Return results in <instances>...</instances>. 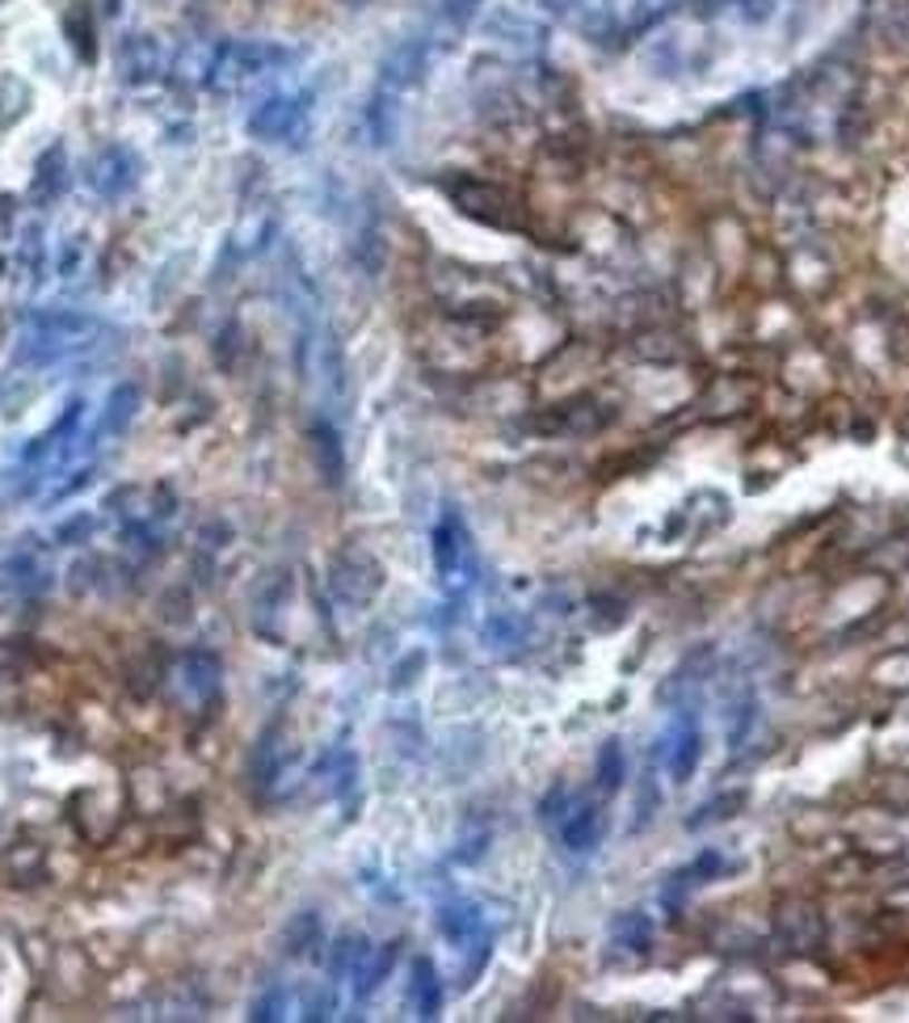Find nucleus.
<instances>
[{
  "mask_svg": "<svg viewBox=\"0 0 909 1023\" xmlns=\"http://www.w3.org/2000/svg\"><path fill=\"white\" fill-rule=\"evenodd\" d=\"M97 333L101 324L89 316V312H76V308H42L30 316L26 324V338H21L13 362L18 367H56V362H68L85 350L97 345Z\"/></svg>",
  "mask_w": 909,
  "mask_h": 1023,
  "instance_id": "nucleus-1",
  "label": "nucleus"
},
{
  "mask_svg": "<svg viewBox=\"0 0 909 1023\" xmlns=\"http://www.w3.org/2000/svg\"><path fill=\"white\" fill-rule=\"evenodd\" d=\"M286 64H295L291 47L278 42H219L207 59V89L219 97L245 94L248 85H257L265 76L283 72Z\"/></svg>",
  "mask_w": 909,
  "mask_h": 1023,
  "instance_id": "nucleus-2",
  "label": "nucleus"
},
{
  "mask_svg": "<svg viewBox=\"0 0 909 1023\" xmlns=\"http://www.w3.org/2000/svg\"><path fill=\"white\" fill-rule=\"evenodd\" d=\"M434 568L442 590L459 598L468 594L476 582V548H472V530L454 510H442L434 527Z\"/></svg>",
  "mask_w": 909,
  "mask_h": 1023,
  "instance_id": "nucleus-3",
  "label": "nucleus"
},
{
  "mask_svg": "<svg viewBox=\"0 0 909 1023\" xmlns=\"http://www.w3.org/2000/svg\"><path fill=\"white\" fill-rule=\"evenodd\" d=\"M307 118H312V94L295 89V94H265L248 110L245 127L262 144H295L307 131Z\"/></svg>",
  "mask_w": 909,
  "mask_h": 1023,
  "instance_id": "nucleus-4",
  "label": "nucleus"
},
{
  "mask_svg": "<svg viewBox=\"0 0 909 1023\" xmlns=\"http://www.w3.org/2000/svg\"><path fill=\"white\" fill-rule=\"evenodd\" d=\"M114 68H118L123 85L144 89V85H156L169 76V51L152 30H127L114 47Z\"/></svg>",
  "mask_w": 909,
  "mask_h": 1023,
  "instance_id": "nucleus-5",
  "label": "nucleus"
},
{
  "mask_svg": "<svg viewBox=\"0 0 909 1023\" xmlns=\"http://www.w3.org/2000/svg\"><path fill=\"white\" fill-rule=\"evenodd\" d=\"M657 762L665 767L669 783H691V776L700 771V758H703V729H700V717L695 712H674L669 729L662 733L657 741Z\"/></svg>",
  "mask_w": 909,
  "mask_h": 1023,
  "instance_id": "nucleus-6",
  "label": "nucleus"
},
{
  "mask_svg": "<svg viewBox=\"0 0 909 1023\" xmlns=\"http://www.w3.org/2000/svg\"><path fill=\"white\" fill-rule=\"evenodd\" d=\"M139 182H144V160L127 144H106L89 160V189H94L97 198H106V203H118V198L135 194Z\"/></svg>",
  "mask_w": 909,
  "mask_h": 1023,
  "instance_id": "nucleus-7",
  "label": "nucleus"
},
{
  "mask_svg": "<svg viewBox=\"0 0 909 1023\" xmlns=\"http://www.w3.org/2000/svg\"><path fill=\"white\" fill-rule=\"evenodd\" d=\"M442 189H447V198H451L454 207L463 211V215H472V220H480V224L514 227V203L501 186L480 182V177H451V182H442Z\"/></svg>",
  "mask_w": 909,
  "mask_h": 1023,
  "instance_id": "nucleus-8",
  "label": "nucleus"
},
{
  "mask_svg": "<svg viewBox=\"0 0 909 1023\" xmlns=\"http://www.w3.org/2000/svg\"><path fill=\"white\" fill-rule=\"evenodd\" d=\"M329 586L338 594L341 603L350 606H366L383 590V568L359 548H345L333 556V568H329Z\"/></svg>",
  "mask_w": 909,
  "mask_h": 1023,
  "instance_id": "nucleus-9",
  "label": "nucleus"
},
{
  "mask_svg": "<svg viewBox=\"0 0 909 1023\" xmlns=\"http://www.w3.org/2000/svg\"><path fill=\"white\" fill-rule=\"evenodd\" d=\"M430 56H434V42H430V35L400 38L397 47L383 56V64H379V85L404 97L409 89L421 85V76H426V68H430Z\"/></svg>",
  "mask_w": 909,
  "mask_h": 1023,
  "instance_id": "nucleus-10",
  "label": "nucleus"
},
{
  "mask_svg": "<svg viewBox=\"0 0 909 1023\" xmlns=\"http://www.w3.org/2000/svg\"><path fill=\"white\" fill-rule=\"evenodd\" d=\"M80 421H85V400L72 397L68 405H63V413L42 430L38 438H30L26 447H21V464H42L51 451H63L68 455V447H72L76 438H80Z\"/></svg>",
  "mask_w": 909,
  "mask_h": 1023,
  "instance_id": "nucleus-11",
  "label": "nucleus"
},
{
  "mask_svg": "<svg viewBox=\"0 0 909 1023\" xmlns=\"http://www.w3.org/2000/svg\"><path fill=\"white\" fill-rule=\"evenodd\" d=\"M606 830V813L598 800H573L560 817V842H565L573 855H586L603 842Z\"/></svg>",
  "mask_w": 909,
  "mask_h": 1023,
  "instance_id": "nucleus-12",
  "label": "nucleus"
},
{
  "mask_svg": "<svg viewBox=\"0 0 909 1023\" xmlns=\"http://www.w3.org/2000/svg\"><path fill=\"white\" fill-rule=\"evenodd\" d=\"M139 405H144V388L135 379H123L114 383L106 405H101V417H97V438H123L131 430V421L139 417Z\"/></svg>",
  "mask_w": 909,
  "mask_h": 1023,
  "instance_id": "nucleus-13",
  "label": "nucleus"
},
{
  "mask_svg": "<svg viewBox=\"0 0 909 1023\" xmlns=\"http://www.w3.org/2000/svg\"><path fill=\"white\" fill-rule=\"evenodd\" d=\"M59 30H63V42L72 47V56L80 59V64H94L97 59V18L85 0L59 4Z\"/></svg>",
  "mask_w": 909,
  "mask_h": 1023,
  "instance_id": "nucleus-14",
  "label": "nucleus"
},
{
  "mask_svg": "<svg viewBox=\"0 0 909 1023\" xmlns=\"http://www.w3.org/2000/svg\"><path fill=\"white\" fill-rule=\"evenodd\" d=\"M177 679H182V686L194 695V703H211L215 695H219V679H224V670H219V657H215V653H207V649H194V653H186L182 665H177Z\"/></svg>",
  "mask_w": 909,
  "mask_h": 1023,
  "instance_id": "nucleus-15",
  "label": "nucleus"
},
{
  "mask_svg": "<svg viewBox=\"0 0 909 1023\" xmlns=\"http://www.w3.org/2000/svg\"><path fill=\"white\" fill-rule=\"evenodd\" d=\"M63 186H68V152H63V144H51L35 160V177H30L35 207H51L59 194H63Z\"/></svg>",
  "mask_w": 909,
  "mask_h": 1023,
  "instance_id": "nucleus-16",
  "label": "nucleus"
},
{
  "mask_svg": "<svg viewBox=\"0 0 909 1023\" xmlns=\"http://www.w3.org/2000/svg\"><path fill=\"white\" fill-rule=\"evenodd\" d=\"M397 131H400V94L375 85V94L366 101V135H371L375 148H388L397 139Z\"/></svg>",
  "mask_w": 909,
  "mask_h": 1023,
  "instance_id": "nucleus-17",
  "label": "nucleus"
},
{
  "mask_svg": "<svg viewBox=\"0 0 909 1023\" xmlns=\"http://www.w3.org/2000/svg\"><path fill=\"white\" fill-rule=\"evenodd\" d=\"M409 1006H413L417 1020H438L442 1011V982H438V968L417 956L413 961V977H409Z\"/></svg>",
  "mask_w": 909,
  "mask_h": 1023,
  "instance_id": "nucleus-18",
  "label": "nucleus"
},
{
  "mask_svg": "<svg viewBox=\"0 0 909 1023\" xmlns=\"http://www.w3.org/2000/svg\"><path fill=\"white\" fill-rule=\"evenodd\" d=\"M392 961H397V944L366 947V952H362V961L354 965V973H350V982H354V998H359V1003H366L379 985H383V977L392 973Z\"/></svg>",
  "mask_w": 909,
  "mask_h": 1023,
  "instance_id": "nucleus-19",
  "label": "nucleus"
},
{
  "mask_svg": "<svg viewBox=\"0 0 909 1023\" xmlns=\"http://www.w3.org/2000/svg\"><path fill=\"white\" fill-rule=\"evenodd\" d=\"M720 871H724V859H720V851H703L691 868H682L674 880H669V889H665V906L674 909V902H686V893H695V889H703L707 880H716Z\"/></svg>",
  "mask_w": 909,
  "mask_h": 1023,
  "instance_id": "nucleus-20",
  "label": "nucleus"
},
{
  "mask_svg": "<svg viewBox=\"0 0 909 1023\" xmlns=\"http://www.w3.org/2000/svg\"><path fill=\"white\" fill-rule=\"evenodd\" d=\"M606 421V413L594 405V400H573V405H560L544 417V430H556V435H586V430H598Z\"/></svg>",
  "mask_w": 909,
  "mask_h": 1023,
  "instance_id": "nucleus-21",
  "label": "nucleus"
},
{
  "mask_svg": "<svg viewBox=\"0 0 909 1023\" xmlns=\"http://www.w3.org/2000/svg\"><path fill=\"white\" fill-rule=\"evenodd\" d=\"M312 455H316V468H321L324 480H329V485H338L341 472H345V455H341L338 426H329V421H316V426H312Z\"/></svg>",
  "mask_w": 909,
  "mask_h": 1023,
  "instance_id": "nucleus-22",
  "label": "nucleus"
},
{
  "mask_svg": "<svg viewBox=\"0 0 909 1023\" xmlns=\"http://www.w3.org/2000/svg\"><path fill=\"white\" fill-rule=\"evenodd\" d=\"M648 939H653V927H648V918L636 914V909H627V914H619V918L610 923V947H615V952L644 956V952H648Z\"/></svg>",
  "mask_w": 909,
  "mask_h": 1023,
  "instance_id": "nucleus-23",
  "label": "nucleus"
},
{
  "mask_svg": "<svg viewBox=\"0 0 909 1023\" xmlns=\"http://www.w3.org/2000/svg\"><path fill=\"white\" fill-rule=\"evenodd\" d=\"M283 767H286V750L278 746V729H270L262 741H257V754H253V783L270 792L278 779H283Z\"/></svg>",
  "mask_w": 909,
  "mask_h": 1023,
  "instance_id": "nucleus-24",
  "label": "nucleus"
},
{
  "mask_svg": "<svg viewBox=\"0 0 909 1023\" xmlns=\"http://www.w3.org/2000/svg\"><path fill=\"white\" fill-rule=\"evenodd\" d=\"M476 9H480V0H438L434 4V35H442V30H447V35H463V30L476 21Z\"/></svg>",
  "mask_w": 909,
  "mask_h": 1023,
  "instance_id": "nucleus-25",
  "label": "nucleus"
},
{
  "mask_svg": "<svg viewBox=\"0 0 909 1023\" xmlns=\"http://www.w3.org/2000/svg\"><path fill=\"white\" fill-rule=\"evenodd\" d=\"M594 779H598V792L603 796H615L624 788V746H619V741H606L603 750H598Z\"/></svg>",
  "mask_w": 909,
  "mask_h": 1023,
  "instance_id": "nucleus-26",
  "label": "nucleus"
},
{
  "mask_svg": "<svg viewBox=\"0 0 909 1023\" xmlns=\"http://www.w3.org/2000/svg\"><path fill=\"white\" fill-rule=\"evenodd\" d=\"M366 939H359V935H345V939H338V944L329 947V977L333 982H350V973H354V965L362 961V952H366Z\"/></svg>",
  "mask_w": 909,
  "mask_h": 1023,
  "instance_id": "nucleus-27",
  "label": "nucleus"
},
{
  "mask_svg": "<svg viewBox=\"0 0 909 1023\" xmlns=\"http://www.w3.org/2000/svg\"><path fill=\"white\" fill-rule=\"evenodd\" d=\"M26 110H30V85L18 76H4L0 80V127H13Z\"/></svg>",
  "mask_w": 909,
  "mask_h": 1023,
  "instance_id": "nucleus-28",
  "label": "nucleus"
},
{
  "mask_svg": "<svg viewBox=\"0 0 909 1023\" xmlns=\"http://www.w3.org/2000/svg\"><path fill=\"white\" fill-rule=\"evenodd\" d=\"M485 30H489L492 38H506V42H527V38L535 35V26H530L518 9H492L489 21H485Z\"/></svg>",
  "mask_w": 909,
  "mask_h": 1023,
  "instance_id": "nucleus-29",
  "label": "nucleus"
},
{
  "mask_svg": "<svg viewBox=\"0 0 909 1023\" xmlns=\"http://www.w3.org/2000/svg\"><path fill=\"white\" fill-rule=\"evenodd\" d=\"M35 397H38V388L26 376L4 379V383H0V417H4V421L21 417V409H30V400Z\"/></svg>",
  "mask_w": 909,
  "mask_h": 1023,
  "instance_id": "nucleus-30",
  "label": "nucleus"
},
{
  "mask_svg": "<svg viewBox=\"0 0 909 1023\" xmlns=\"http://www.w3.org/2000/svg\"><path fill=\"white\" fill-rule=\"evenodd\" d=\"M286 1015V990L283 985H265L262 994L253 998V1006H248V1020L257 1023H274Z\"/></svg>",
  "mask_w": 909,
  "mask_h": 1023,
  "instance_id": "nucleus-31",
  "label": "nucleus"
},
{
  "mask_svg": "<svg viewBox=\"0 0 909 1023\" xmlns=\"http://www.w3.org/2000/svg\"><path fill=\"white\" fill-rule=\"evenodd\" d=\"M94 535V514H76L56 527V544H85Z\"/></svg>",
  "mask_w": 909,
  "mask_h": 1023,
  "instance_id": "nucleus-32",
  "label": "nucleus"
},
{
  "mask_svg": "<svg viewBox=\"0 0 909 1023\" xmlns=\"http://www.w3.org/2000/svg\"><path fill=\"white\" fill-rule=\"evenodd\" d=\"M21 270L30 274V283H38V270H42V232L38 227H30L21 241Z\"/></svg>",
  "mask_w": 909,
  "mask_h": 1023,
  "instance_id": "nucleus-33",
  "label": "nucleus"
},
{
  "mask_svg": "<svg viewBox=\"0 0 909 1023\" xmlns=\"http://www.w3.org/2000/svg\"><path fill=\"white\" fill-rule=\"evenodd\" d=\"M80 257H85V241H80V236H68L56 257V279H72L76 270H80Z\"/></svg>",
  "mask_w": 909,
  "mask_h": 1023,
  "instance_id": "nucleus-34",
  "label": "nucleus"
},
{
  "mask_svg": "<svg viewBox=\"0 0 909 1023\" xmlns=\"http://www.w3.org/2000/svg\"><path fill=\"white\" fill-rule=\"evenodd\" d=\"M94 476H97L94 464H89V468H76L72 480H63V485H56V493H51L47 501H51V506H56V501H68V497H76L80 489H89V485H94Z\"/></svg>",
  "mask_w": 909,
  "mask_h": 1023,
  "instance_id": "nucleus-35",
  "label": "nucleus"
},
{
  "mask_svg": "<svg viewBox=\"0 0 909 1023\" xmlns=\"http://www.w3.org/2000/svg\"><path fill=\"white\" fill-rule=\"evenodd\" d=\"M741 805H745V796H741V792L724 796V800H716V805H703L700 817H695L691 826H703V821H724V817H733L729 809H741Z\"/></svg>",
  "mask_w": 909,
  "mask_h": 1023,
  "instance_id": "nucleus-36",
  "label": "nucleus"
},
{
  "mask_svg": "<svg viewBox=\"0 0 909 1023\" xmlns=\"http://www.w3.org/2000/svg\"><path fill=\"white\" fill-rule=\"evenodd\" d=\"M236 341H241L236 324H224V329H219V341H215V359H219V367H236Z\"/></svg>",
  "mask_w": 909,
  "mask_h": 1023,
  "instance_id": "nucleus-37",
  "label": "nucleus"
},
{
  "mask_svg": "<svg viewBox=\"0 0 909 1023\" xmlns=\"http://www.w3.org/2000/svg\"><path fill=\"white\" fill-rule=\"evenodd\" d=\"M568 805H573V800H568L565 788H551V792L544 796V805H539V817H544V821H560Z\"/></svg>",
  "mask_w": 909,
  "mask_h": 1023,
  "instance_id": "nucleus-38",
  "label": "nucleus"
},
{
  "mask_svg": "<svg viewBox=\"0 0 909 1023\" xmlns=\"http://www.w3.org/2000/svg\"><path fill=\"white\" fill-rule=\"evenodd\" d=\"M18 227V198L13 194H0V241H9Z\"/></svg>",
  "mask_w": 909,
  "mask_h": 1023,
  "instance_id": "nucleus-39",
  "label": "nucleus"
},
{
  "mask_svg": "<svg viewBox=\"0 0 909 1023\" xmlns=\"http://www.w3.org/2000/svg\"><path fill=\"white\" fill-rule=\"evenodd\" d=\"M106 13H118V0H106Z\"/></svg>",
  "mask_w": 909,
  "mask_h": 1023,
  "instance_id": "nucleus-40",
  "label": "nucleus"
}]
</instances>
